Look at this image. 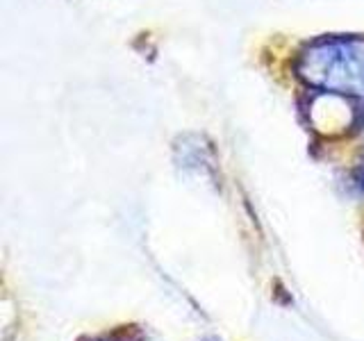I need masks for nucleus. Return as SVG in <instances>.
<instances>
[{
    "mask_svg": "<svg viewBox=\"0 0 364 341\" xmlns=\"http://www.w3.org/2000/svg\"><path fill=\"white\" fill-rule=\"evenodd\" d=\"M301 71L310 85L341 94H364V43L350 39L316 43L303 55Z\"/></svg>",
    "mask_w": 364,
    "mask_h": 341,
    "instance_id": "nucleus-1",
    "label": "nucleus"
}]
</instances>
